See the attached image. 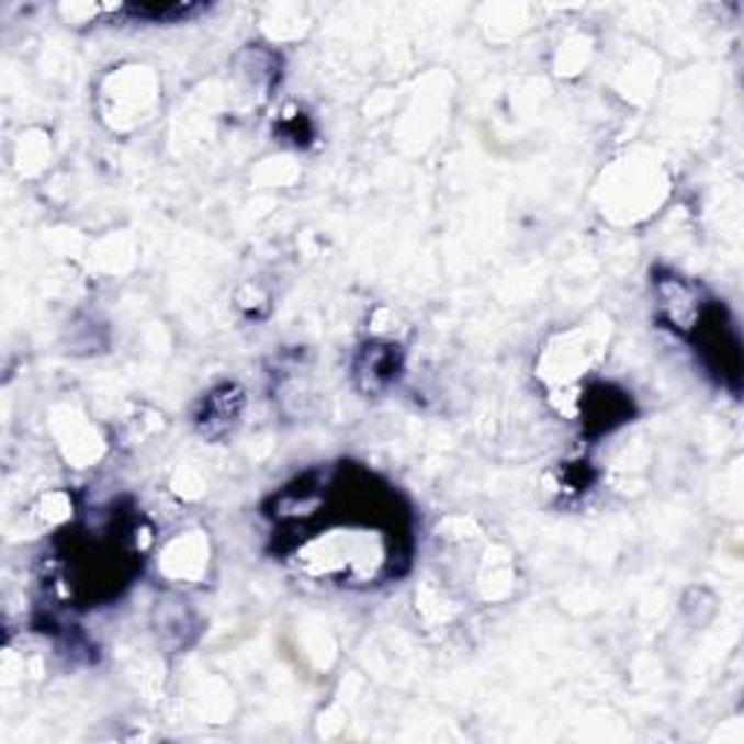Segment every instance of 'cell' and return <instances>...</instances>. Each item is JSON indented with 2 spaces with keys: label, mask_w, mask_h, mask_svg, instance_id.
Listing matches in <instances>:
<instances>
[{
  "label": "cell",
  "mask_w": 744,
  "mask_h": 744,
  "mask_svg": "<svg viewBox=\"0 0 744 744\" xmlns=\"http://www.w3.org/2000/svg\"><path fill=\"white\" fill-rule=\"evenodd\" d=\"M654 291H657V308H661L663 320L669 323L675 331H692L703 320V308L698 303V294L680 277L657 280Z\"/></svg>",
  "instance_id": "1"
},
{
  "label": "cell",
  "mask_w": 744,
  "mask_h": 744,
  "mask_svg": "<svg viewBox=\"0 0 744 744\" xmlns=\"http://www.w3.org/2000/svg\"><path fill=\"white\" fill-rule=\"evenodd\" d=\"M358 372L361 375H370L372 379V390L384 387L393 375L390 372H396V361H393V352L390 347H370L358 361Z\"/></svg>",
  "instance_id": "2"
}]
</instances>
